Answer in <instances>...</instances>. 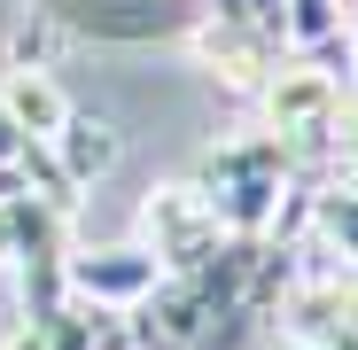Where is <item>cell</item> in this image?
Listing matches in <instances>:
<instances>
[{"instance_id":"8","label":"cell","mask_w":358,"mask_h":350,"mask_svg":"<svg viewBox=\"0 0 358 350\" xmlns=\"http://www.w3.org/2000/svg\"><path fill=\"white\" fill-rule=\"evenodd\" d=\"M0 350H47V335H39V327H16V335L0 342Z\"/></svg>"},{"instance_id":"1","label":"cell","mask_w":358,"mask_h":350,"mask_svg":"<svg viewBox=\"0 0 358 350\" xmlns=\"http://www.w3.org/2000/svg\"><path fill=\"white\" fill-rule=\"evenodd\" d=\"M218 242H226V226H218V210H210V195H203L195 180L148 187V203H141V249H148L164 272H195V265H210Z\"/></svg>"},{"instance_id":"3","label":"cell","mask_w":358,"mask_h":350,"mask_svg":"<svg viewBox=\"0 0 358 350\" xmlns=\"http://www.w3.org/2000/svg\"><path fill=\"white\" fill-rule=\"evenodd\" d=\"M63 280H71L78 304H94V312H125V319H133L171 272H164L141 242H125V249H71V257H63Z\"/></svg>"},{"instance_id":"5","label":"cell","mask_w":358,"mask_h":350,"mask_svg":"<svg viewBox=\"0 0 358 350\" xmlns=\"http://www.w3.org/2000/svg\"><path fill=\"white\" fill-rule=\"evenodd\" d=\"M47 148H55V163H63L71 187H86V180H101V171H117V133L101 125V117H78V109H71V125L55 133Z\"/></svg>"},{"instance_id":"2","label":"cell","mask_w":358,"mask_h":350,"mask_svg":"<svg viewBox=\"0 0 358 350\" xmlns=\"http://www.w3.org/2000/svg\"><path fill=\"white\" fill-rule=\"evenodd\" d=\"M187 54H195V63H203L218 86H234V94H265V78L280 71V31H273V24H257V16L218 8V16H203V24H195Z\"/></svg>"},{"instance_id":"9","label":"cell","mask_w":358,"mask_h":350,"mask_svg":"<svg viewBox=\"0 0 358 350\" xmlns=\"http://www.w3.org/2000/svg\"><path fill=\"white\" fill-rule=\"evenodd\" d=\"M335 8H343V16H358V0H335Z\"/></svg>"},{"instance_id":"6","label":"cell","mask_w":358,"mask_h":350,"mask_svg":"<svg viewBox=\"0 0 358 350\" xmlns=\"http://www.w3.org/2000/svg\"><path fill=\"white\" fill-rule=\"evenodd\" d=\"M320 187L358 195V101H343V117L327 125V156H320Z\"/></svg>"},{"instance_id":"7","label":"cell","mask_w":358,"mask_h":350,"mask_svg":"<svg viewBox=\"0 0 358 350\" xmlns=\"http://www.w3.org/2000/svg\"><path fill=\"white\" fill-rule=\"evenodd\" d=\"M24 148H31V140H24V125H16V117H8V109H0V171H8V163H16Z\"/></svg>"},{"instance_id":"4","label":"cell","mask_w":358,"mask_h":350,"mask_svg":"<svg viewBox=\"0 0 358 350\" xmlns=\"http://www.w3.org/2000/svg\"><path fill=\"white\" fill-rule=\"evenodd\" d=\"M0 109L24 125V140H55L71 125V101H63V86H55V71H0Z\"/></svg>"}]
</instances>
